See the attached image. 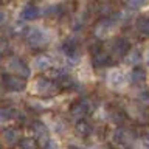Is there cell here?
Masks as SVG:
<instances>
[{
  "label": "cell",
  "mask_w": 149,
  "mask_h": 149,
  "mask_svg": "<svg viewBox=\"0 0 149 149\" xmlns=\"http://www.w3.org/2000/svg\"><path fill=\"white\" fill-rule=\"evenodd\" d=\"M33 93L39 96H53L58 93V86L53 81H50V79H45L40 76L33 84Z\"/></svg>",
  "instance_id": "cell-1"
},
{
  "label": "cell",
  "mask_w": 149,
  "mask_h": 149,
  "mask_svg": "<svg viewBox=\"0 0 149 149\" xmlns=\"http://www.w3.org/2000/svg\"><path fill=\"white\" fill-rule=\"evenodd\" d=\"M26 40L28 44L34 48H42L50 42V34L42 28H31V30L26 31Z\"/></svg>",
  "instance_id": "cell-2"
},
{
  "label": "cell",
  "mask_w": 149,
  "mask_h": 149,
  "mask_svg": "<svg viewBox=\"0 0 149 149\" xmlns=\"http://www.w3.org/2000/svg\"><path fill=\"white\" fill-rule=\"evenodd\" d=\"M6 67H8V73L16 74V76H19V78L25 79L28 74H30V68H28V65L23 62L22 59H19V58H11L8 61Z\"/></svg>",
  "instance_id": "cell-3"
},
{
  "label": "cell",
  "mask_w": 149,
  "mask_h": 149,
  "mask_svg": "<svg viewBox=\"0 0 149 149\" xmlns=\"http://www.w3.org/2000/svg\"><path fill=\"white\" fill-rule=\"evenodd\" d=\"M130 50V44L129 40L126 39V37H116V39L112 42V48H110V58L113 56V58L120 59V58H124L126 54L129 53Z\"/></svg>",
  "instance_id": "cell-4"
},
{
  "label": "cell",
  "mask_w": 149,
  "mask_h": 149,
  "mask_svg": "<svg viewBox=\"0 0 149 149\" xmlns=\"http://www.w3.org/2000/svg\"><path fill=\"white\" fill-rule=\"evenodd\" d=\"M113 140H115L116 144H120L121 148H127L134 143L135 134L127 127H118L113 134Z\"/></svg>",
  "instance_id": "cell-5"
},
{
  "label": "cell",
  "mask_w": 149,
  "mask_h": 149,
  "mask_svg": "<svg viewBox=\"0 0 149 149\" xmlns=\"http://www.w3.org/2000/svg\"><path fill=\"white\" fill-rule=\"evenodd\" d=\"M115 23L110 20L109 17H102L101 20H98V23L93 28V34H95L98 39H106V37L110 36L112 30H113Z\"/></svg>",
  "instance_id": "cell-6"
},
{
  "label": "cell",
  "mask_w": 149,
  "mask_h": 149,
  "mask_svg": "<svg viewBox=\"0 0 149 149\" xmlns=\"http://www.w3.org/2000/svg\"><path fill=\"white\" fill-rule=\"evenodd\" d=\"M3 86L8 88V90H13V92H20L26 87V82L23 78H19L16 74H11V73H5L3 78Z\"/></svg>",
  "instance_id": "cell-7"
},
{
  "label": "cell",
  "mask_w": 149,
  "mask_h": 149,
  "mask_svg": "<svg viewBox=\"0 0 149 149\" xmlns=\"http://www.w3.org/2000/svg\"><path fill=\"white\" fill-rule=\"evenodd\" d=\"M70 112H72V115L78 116V118H82V116H86L88 112H90V102L87 100L74 101L73 104L70 106Z\"/></svg>",
  "instance_id": "cell-8"
},
{
  "label": "cell",
  "mask_w": 149,
  "mask_h": 149,
  "mask_svg": "<svg viewBox=\"0 0 149 149\" xmlns=\"http://www.w3.org/2000/svg\"><path fill=\"white\" fill-rule=\"evenodd\" d=\"M3 141L8 144V146H14V144H17L19 141L22 140V132H20V129L19 127H8V129H5V132H3Z\"/></svg>",
  "instance_id": "cell-9"
},
{
  "label": "cell",
  "mask_w": 149,
  "mask_h": 149,
  "mask_svg": "<svg viewBox=\"0 0 149 149\" xmlns=\"http://www.w3.org/2000/svg\"><path fill=\"white\" fill-rule=\"evenodd\" d=\"M92 61H93V65L95 67H104V65H109L112 62V58L107 51H102V50H98L95 53H92Z\"/></svg>",
  "instance_id": "cell-10"
},
{
  "label": "cell",
  "mask_w": 149,
  "mask_h": 149,
  "mask_svg": "<svg viewBox=\"0 0 149 149\" xmlns=\"http://www.w3.org/2000/svg\"><path fill=\"white\" fill-rule=\"evenodd\" d=\"M40 16V8L36 5H26L22 9V19L23 20H36Z\"/></svg>",
  "instance_id": "cell-11"
},
{
  "label": "cell",
  "mask_w": 149,
  "mask_h": 149,
  "mask_svg": "<svg viewBox=\"0 0 149 149\" xmlns=\"http://www.w3.org/2000/svg\"><path fill=\"white\" fill-rule=\"evenodd\" d=\"M50 65H51V61H50L48 56L39 54V56H36V58H34V68H36V70H39V72L48 70V68H50Z\"/></svg>",
  "instance_id": "cell-12"
},
{
  "label": "cell",
  "mask_w": 149,
  "mask_h": 149,
  "mask_svg": "<svg viewBox=\"0 0 149 149\" xmlns=\"http://www.w3.org/2000/svg\"><path fill=\"white\" fill-rule=\"evenodd\" d=\"M62 51L67 56H70V58H73L74 54H78V42L74 40V39H68V40H65L64 44H62Z\"/></svg>",
  "instance_id": "cell-13"
},
{
  "label": "cell",
  "mask_w": 149,
  "mask_h": 149,
  "mask_svg": "<svg viewBox=\"0 0 149 149\" xmlns=\"http://www.w3.org/2000/svg\"><path fill=\"white\" fill-rule=\"evenodd\" d=\"M33 130H34L36 137L39 138V140L48 137V127H47L44 123H40V121H36V123H33Z\"/></svg>",
  "instance_id": "cell-14"
},
{
  "label": "cell",
  "mask_w": 149,
  "mask_h": 149,
  "mask_svg": "<svg viewBox=\"0 0 149 149\" xmlns=\"http://www.w3.org/2000/svg\"><path fill=\"white\" fill-rule=\"evenodd\" d=\"M135 30L137 33H140L141 36H146L149 33V22L146 17H138L137 22H135Z\"/></svg>",
  "instance_id": "cell-15"
},
{
  "label": "cell",
  "mask_w": 149,
  "mask_h": 149,
  "mask_svg": "<svg viewBox=\"0 0 149 149\" xmlns=\"http://www.w3.org/2000/svg\"><path fill=\"white\" fill-rule=\"evenodd\" d=\"M110 120L113 121L115 124H123L124 120H126V112H123L121 109L113 107V109L110 110Z\"/></svg>",
  "instance_id": "cell-16"
},
{
  "label": "cell",
  "mask_w": 149,
  "mask_h": 149,
  "mask_svg": "<svg viewBox=\"0 0 149 149\" xmlns=\"http://www.w3.org/2000/svg\"><path fill=\"white\" fill-rule=\"evenodd\" d=\"M76 132H78L79 135H82V137H87V135H90V132H92V126L88 124L87 121L81 120V121L76 124Z\"/></svg>",
  "instance_id": "cell-17"
},
{
  "label": "cell",
  "mask_w": 149,
  "mask_h": 149,
  "mask_svg": "<svg viewBox=\"0 0 149 149\" xmlns=\"http://www.w3.org/2000/svg\"><path fill=\"white\" fill-rule=\"evenodd\" d=\"M19 144H20V149H39V143L36 138H22Z\"/></svg>",
  "instance_id": "cell-18"
},
{
  "label": "cell",
  "mask_w": 149,
  "mask_h": 149,
  "mask_svg": "<svg viewBox=\"0 0 149 149\" xmlns=\"http://www.w3.org/2000/svg\"><path fill=\"white\" fill-rule=\"evenodd\" d=\"M144 78H146V73H144V70L141 67H137V68L132 70V81L134 82L144 81Z\"/></svg>",
  "instance_id": "cell-19"
},
{
  "label": "cell",
  "mask_w": 149,
  "mask_h": 149,
  "mask_svg": "<svg viewBox=\"0 0 149 149\" xmlns=\"http://www.w3.org/2000/svg\"><path fill=\"white\" fill-rule=\"evenodd\" d=\"M61 6H58V5H53V6L47 8L45 11V17H50V19H54V17H59L61 16Z\"/></svg>",
  "instance_id": "cell-20"
},
{
  "label": "cell",
  "mask_w": 149,
  "mask_h": 149,
  "mask_svg": "<svg viewBox=\"0 0 149 149\" xmlns=\"http://www.w3.org/2000/svg\"><path fill=\"white\" fill-rule=\"evenodd\" d=\"M14 116V110L9 107H2L0 109V121H9Z\"/></svg>",
  "instance_id": "cell-21"
},
{
  "label": "cell",
  "mask_w": 149,
  "mask_h": 149,
  "mask_svg": "<svg viewBox=\"0 0 149 149\" xmlns=\"http://www.w3.org/2000/svg\"><path fill=\"white\" fill-rule=\"evenodd\" d=\"M144 2L146 0H124L126 6H127L129 9H132V11H135V9H140L144 5Z\"/></svg>",
  "instance_id": "cell-22"
},
{
  "label": "cell",
  "mask_w": 149,
  "mask_h": 149,
  "mask_svg": "<svg viewBox=\"0 0 149 149\" xmlns=\"http://www.w3.org/2000/svg\"><path fill=\"white\" fill-rule=\"evenodd\" d=\"M123 76H121V73L120 72H113V73H110V84L113 87H118L121 86V82H123Z\"/></svg>",
  "instance_id": "cell-23"
},
{
  "label": "cell",
  "mask_w": 149,
  "mask_h": 149,
  "mask_svg": "<svg viewBox=\"0 0 149 149\" xmlns=\"http://www.w3.org/2000/svg\"><path fill=\"white\" fill-rule=\"evenodd\" d=\"M6 22H8V16H6V13H5L3 9H0V25H5Z\"/></svg>",
  "instance_id": "cell-24"
},
{
  "label": "cell",
  "mask_w": 149,
  "mask_h": 149,
  "mask_svg": "<svg viewBox=\"0 0 149 149\" xmlns=\"http://www.w3.org/2000/svg\"><path fill=\"white\" fill-rule=\"evenodd\" d=\"M2 2H5V0H0V3H2Z\"/></svg>",
  "instance_id": "cell-25"
}]
</instances>
